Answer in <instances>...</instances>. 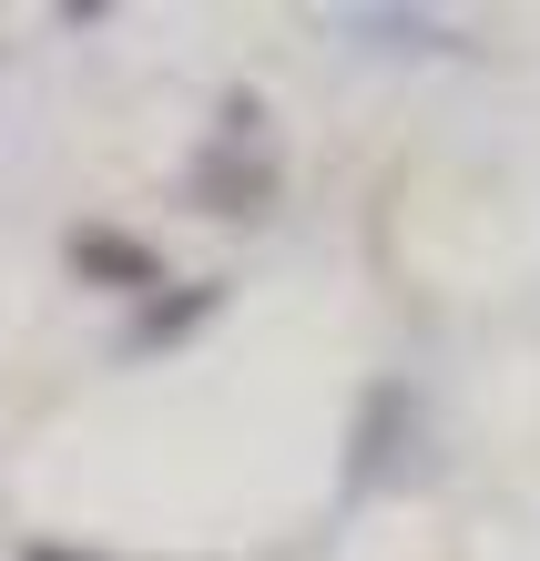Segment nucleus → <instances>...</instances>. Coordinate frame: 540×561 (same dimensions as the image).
Wrapping results in <instances>:
<instances>
[{
  "mask_svg": "<svg viewBox=\"0 0 540 561\" xmlns=\"http://www.w3.org/2000/svg\"><path fill=\"white\" fill-rule=\"evenodd\" d=\"M194 194H205V205H225V215H255L265 194H276V163H265V144H255V92H234V103H225L215 153L194 163Z\"/></svg>",
  "mask_w": 540,
  "mask_h": 561,
  "instance_id": "nucleus-1",
  "label": "nucleus"
},
{
  "mask_svg": "<svg viewBox=\"0 0 540 561\" xmlns=\"http://www.w3.org/2000/svg\"><path fill=\"white\" fill-rule=\"evenodd\" d=\"M61 255H72L82 286H113V296H133V307L163 286V255H153L143 236H123V225H72V236H61Z\"/></svg>",
  "mask_w": 540,
  "mask_h": 561,
  "instance_id": "nucleus-2",
  "label": "nucleus"
},
{
  "mask_svg": "<svg viewBox=\"0 0 540 561\" xmlns=\"http://www.w3.org/2000/svg\"><path fill=\"white\" fill-rule=\"evenodd\" d=\"M418 419V388L409 378H378L357 399V439H347V490H378V480H398V428Z\"/></svg>",
  "mask_w": 540,
  "mask_h": 561,
  "instance_id": "nucleus-3",
  "label": "nucleus"
},
{
  "mask_svg": "<svg viewBox=\"0 0 540 561\" xmlns=\"http://www.w3.org/2000/svg\"><path fill=\"white\" fill-rule=\"evenodd\" d=\"M205 317H225V286H215V276H194V286H174V276H163V286L143 296V307H133L123 347H133V357H153V347L194 337V327H205Z\"/></svg>",
  "mask_w": 540,
  "mask_h": 561,
  "instance_id": "nucleus-4",
  "label": "nucleus"
},
{
  "mask_svg": "<svg viewBox=\"0 0 540 561\" xmlns=\"http://www.w3.org/2000/svg\"><path fill=\"white\" fill-rule=\"evenodd\" d=\"M21 561H103V551H82V541H21Z\"/></svg>",
  "mask_w": 540,
  "mask_h": 561,
  "instance_id": "nucleus-5",
  "label": "nucleus"
}]
</instances>
